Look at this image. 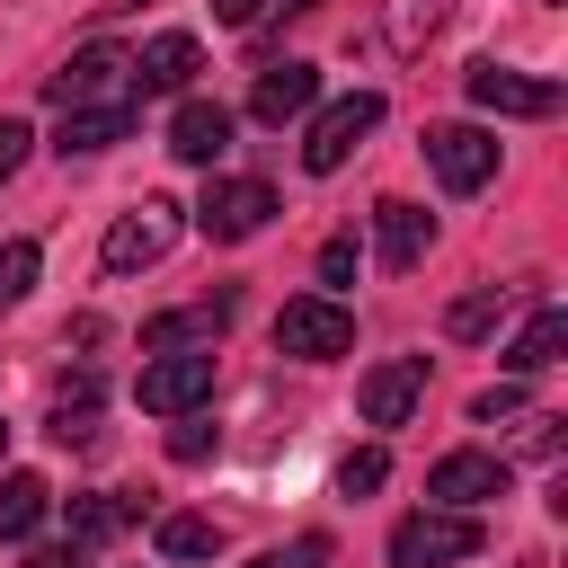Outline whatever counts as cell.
<instances>
[{"instance_id": "6da1fadb", "label": "cell", "mask_w": 568, "mask_h": 568, "mask_svg": "<svg viewBox=\"0 0 568 568\" xmlns=\"http://www.w3.org/2000/svg\"><path fill=\"white\" fill-rule=\"evenodd\" d=\"M479 515L470 506H426V515H399L390 524V568H453V559H479Z\"/></svg>"}, {"instance_id": "7a4b0ae2", "label": "cell", "mask_w": 568, "mask_h": 568, "mask_svg": "<svg viewBox=\"0 0 568 568\" xmlns=\"http://www.w3.org/2000/svg\"><path fill=\"white\" fill-rule=\"evenodd\" d=\"M355 346V311L337 293H293L275 311V355H302V364H337Z\"/></svg>"}, {"instance_id": "3957f363", "label": "cell", "mask_w": 568, "mask_h": 568, "mask_svg": "<svg viewBox=\"0 0 568 568\" xmlns=\"http://www.w3.org/2000/svg\"><path fill=\"white\" fill-rule=\"evenodd\" d=\"M266 222H275V186H266V178H204L195 231H204L213 248H240V240H257Z\"/></svg>"}, {"instance_id": "277c9868", "label": "cell", "mask_w": 568, "mask_h": 568, "mask_svg": "<svg viewBox=\"0 0 568 568\" xmlns=\"http://www.w3.org/2000/svg\"><path fill=\"white\" fill-rule=\"evenodd\" d=\"M373 124H382V89H346V98H328V106L311 115V133H302V169H311V178L346 169L355 142H364Z\"/></svg>"}, {"instance_id": "5b68a950", "label": "cell", "mask_w": 568, "mask_h": 568, "mask_svg": "<svg viewBox=\"0 0 568 568\" xmlns=\"http://www.w3.org/2000/svg\"><path fill=\"white\" fill-rule=\"evenodd\" d=\"M426 169L444 195H479L497 178V133L488 124H426Z\"/></svg>"}, {"instance_id": "8992f818", "label": "cell", "mask_w": 568, "mask_h": 568, "mask_svg": "<svg viewBox=\"0 0 568 568\" xmlns=\"http://www.w3.org/2000/svg\"><path fill=\"white\" fill-rule=\"evenodd\" d=\"M169 240H178V204H160V195H142L133 213H115V222H106V240H98V266H106V275H133V266H160V257H169Z\"/></svg>"}, {"instance_id": "52a82bcc", "label": "cell", "mask_w": 568, "mask_h": 568, "mask_svg": "<svg viewBox=\"0 0 568 568\" xmlns=\"http://www.w3.org/2000/svg\"><path fill=\"white\" fill-rule=\"evenodd\" d=\"M213 399V346H169L142 364V408L151 417H186Z\"/></svg>"}, {"instance_id": "ba28073f", "label": "cell", "mask_w": 568, "mask_h": 568, "mask_svg": "<svg viewBox=\"0 0 568 568\" xmlns=\"http://www.w3.org/2000/svg\"><path fill=\"white\" fill-rule=\"evenodd\" d=\"M44 98H53V106H106V98H133V53H115V44H80V53L44 80Z\"/></svg>"}, {"instance_id": "9c48e42d", "label": "cell", "mask_w": 568, "mask_h": 568, "mask_svg": "<svg viewBox=\"0 0 568 568\" xmlns=\"http://www.w3.org/2000/svg\"><path fill=\"white\" fill-rule=\"evenodd\" d=\"M426 399V355H390V364H373L364 382H355V408H364V426H408V408Z\"/></svg>"}, {"instance_id": "30bf717a", "label": "cell", "mask_w": 568, "mask_h": 568, "mask_svg": "<svg viewBox=\"0 0 568 568\" xmlns=\"http://www.w3.org/2000/svg\"><path fill=\"white\" fill-rule=\"evenodd\" d=\"M470 106H488V115H559V80H532V71H506V62H479L470 71Z\"/></svg>"}, {"instance_id": "8fae6325", "label": "cell", "mask_w": 568, "mask_h": 568, "mask_svg": "<svg viewBox=\"0 0 568 568\" xmlns=\"http://www.w3.org/2000/svg\"><path fill=\"white\" fill-rule=\"evenodd\" d=\"M515 488V470L497 462V453H444L435 470H426V497L435 506H488V497H506Z\"/></svg>"}, {"instance_id": "7c38bea8", "label": "cell", "mask_w": 568, "mask_h": 568, "mask_svg": "<svg viewBox=\"0 0 568 568\" xmlns=\"http://www.w3.org/2000/svg\"><path fill=\"white\" fill-rule=\"evenodd\" d=\"M142 124V98H106V106H62V133H53V151L62 160H89V151H115L124 133Z\"/></svg>"}, {"instance_id": "4fadbf2b", "label": "cell", "mask_w": 568, "mask_h": 568, "mask_svg": "<svg viewBox=\"0 0 568 568\" xmlns=\"http://www.w3.org/2000/svg\"><path fill=\"white\" fill-rule=\"evenodd\" d=\"M231 311H240V293H213V302L160 311V320H142V355H169V346H213V337L231 328Z\"/></svg>"}, {"instance_id": "5bb4252c", "label": "cell", "mask_w": 568, "mask_h": 568, "mask_svg": "<svg viewBox=\"0 0 568 568\" xmlns=\"http://www.w3.org/2000/svg\"><path fill=\"white\" fill-rule=\"evenodd\" d=\"M311 98H320V71L311 62H266L257 89H248V115L257 124H293V115H311Z\"/></svg>"}, {"instance_id": "9a60e30c", "label": "cell", "mask_w": 568, "mask_h": 568, "mask_svg": "<svg viewBox=\"0 0 568 568\" xmlns=\"http://www.w3.org/2000/svg\"><path fill=\"white\" fill-rule=\"evenodd\" d=\"M169 151H178L186 169H213V160L231 151V106H213V98H186V106L169 115Z\"/></svg>"}, {"instance_id": "2e32d148", "label": "cell", "mask_w": 568, "mask_h": 568, "mask_svg": "<svg viewBox=\"0 0 568 568\" xmlns=\"http://www.w3.org/2000/svg\"><path fill=\"white\" fill-rule=\"evenodd\" d=\"M195 62H204V53H195V36H178V27H169V36H151V44L133 53V98L186 89V80H195Z\"/></svg>"}, {"instance_id": "e0dca14e", "label": "cell", "mask_w": 568, "mask_h": 568, "mask_svg": "<svg viewBox=\"0 0 568 568\" xmlns=\"http://www.w3.org/2000/svg\"><path fill=\"white\" fill-rule=\"evenodd\" d=\"M373 231H382V266L408 275L426 248H435V213L426 204H373Z\"/></svg>"}, {"instance_id": "ac0fdd59", "label": "cell", "mask_w": 568, "mask_h": 568, "mask_svg": "<svg viewBox=\"0 0 568 568\" xmlns=\"http://www.w3.org/2000/svg\"><path fill=\"white\" fill-rule=\"evenodd\" d=\"M98 399H106V382H98V373H71V382L53 390L44 435H53V444H98Z\"/></svg>"}, {"instance_id": "d6986e66", "label": "cell", "mask_w": 568, "mask_h": 568, "mask_svg": "<svg viewBox=\"0 0 568 568\" xmlns=\"http://www.w3.org/2000/svg\"><path fill=\"white\" fill-rule=\"evenodd\" d=\"M44 506H53V488H44L36 470H9V479H0V550H18V541H36V524H44Z\"/></svg>"}, {"instance_id": "ffe728a7", "label": "cell", "mask_w": 568, "mask_h": 568, "mask_svg": "<svg viewBox=\"0 0 568 568\" xmlns=\"http://www.w3.org/2000/svg\"><path fill=\"white\" fill-rule=\"evenodd\" d=\"M559 346H568V311L550 302V311H532V320L515 328V346H506V364H515V373H550V364H559Z\"/></svg>"}, {"instance_id": "44dd1931", "label": "cell", "mask_w": 568, "mask_h": 568, "mask_svg": "<svg viewBox=\"0 0 568 568\" xmlns=\"http://www.w3.org/2000/svg\"><path fill=\"white\" fill-rule=\"evenodd\" d=\"M444 18H453V0H390L382 9V36H390V53H426L444 36Z\"/></svg>"}, {"instance_id": "7402d4cb", "label": "cell", "mask_w": 568, "mask_h": 568, "mask_svg": "<svg viewBox=\"0 0 568 568\" xmlns=\"http://www.w3.org/2000/svg\"><path fill=\"white\" fill-rule=\"evenodd\" d=\"M124 515H133L124 497H106V488H89V497H71V541H80V550H98L106 532H124Z\"/></svg>"}, {"instance_id": "603a6c76", "label": "cell", "mask_w": 568, "mask_h": 568, "mask_svg": "<svg viewBox=\"0 0 568 568\" xmlns=\"http://www.w3.org/2000/svg\"><path fill=\"white\" fill-rule=\"evenodd\" d=\"M213 550H222L213 515H160V559H213Z\"/></svg>"}, {"instance_id": "cb8c5ba5", "label": "cell", "mask_w": 568, "mask_h": 568, "mask_svg": "<svg viewBox=\"0 0 568 568\" xmlns=\"http://www.w3.org/2000/svg\"><path fill=\"white\" fill-rule=\"evenodd\" d=\"M497 311H506V284H470V293L444 311V337H488V328H497Z\"/></svg>"}, {"instance_id": "d4e9b609", "label": "cell", "mask_w": 568, "mask_h": 568, "mask_svg": "<svg viewBox=\"0 0 568 568\" xmlns=\"http://www.w3.org/2000/svg\"><path fill=\"white\" fill-rule=\"evenodd\" d=\"M36 240H0V311H18L27 302V284H36Z\"/></svg>"}, {"instance_id": "484cf974", "label": "cell", "mask_w": 568, "mask_h": 568, "mask_svg": "<svg viewBox=\"0 0 568 568\" xmlns=\"http://www.w3.org/2000/svg\"><path fill=\"white\" fill-rule=\"evenodd\" d=\"M382 479H390V453H382V444H364V453L337 462V497H373Z\"/></svg>"}, {"instance_id": "4316f807", "label": "cell", "mask_w": 568, "mask_h": 568, "mask_svg": "<svg viewBox=\"0 0 568 568\" xmlns=\"http://www.w3.org/2000/svg\"><path fill=\"white\" fill-rule=\"evenodd\" d=\"M248 568H328V532H293L284 550H257Z\"/></svg>"}, {"instance_id": "83f0119b", "label": "cell", "mask_w": 568, "mask_h": 568, "mask_svg": "<svg viewBox=\"0 0 568 568\" xmlns=\"http://www.w3.org/2000/svg\"><path fill=\"white\" fill-rule=\"evenodd\" d=\"M213 444H222V435H213V426H204L195 408H186V417L169 426V462H213Z\"/></svg>"}, {"instance_id": "f1b7e54d", "label": "cell", "mask_w": 568, "mask_h": 568, "mask_svg": "<svg viewBox=\"0 0 568 568\" xmlns=\"http://www.w3.org/2000/svg\"><path fill=\"white\" fill-rule=\"evenodd\" d=\"M470 417H479V426H497V417H524V382H497V390H479V399H470Z\"/></svg>"}, {"instance_id": "f546056e", "label": "cell", "mask_w": 568, "mask_h": 568, "mask_svg": "<svg viewBox=\"0 0 568 568\" xmlns=\"http://www.w3.org/2000/svg\"><path fill=\"white\" fill-rule=\"evenodd\" d=\"M27 142H36V133H27L18 115H0V186L18 178V160H27Z\"/></svg>"}, {"instance_id": "4dcf8cb0", "label": "cell", "mask_w": 568, "mask_h": 568, "mask_svg": "<svg viewBox=\"0 0 568 568\" xmlns=\"http://www.w3.org/2000/svg\"><path fill=\"white\" fill-rule=\"evenodd\" d=\"M320 284H355V240H328L320 248Z\"/></svg>"}, {"instance_id": "1f68e13d", "label": "cell", "mask_w": 568, "mask_h": 568, "mask_svg": "<svg viewBox=\"0 0 568 568\" xmlns=\"http://www.w3.org/2000/svg\"><path fill=\"white\" fill-rule=\"evenodd\" d=\"M27 568H89V550L80 541H44V550H27Z\"/></svg>"}, {"instance_id": "d6a6232c", "label": "cell", "mask_w": 568, "mask_h": 568, "mask_svg": "<svg viewBox=\"0 0 568 568\" xmlns=\"http://www.w3.org/2000/svg\"><path fill=\"white\" fill-rule=\"evenodd\" d=\"M257 9H266V0H213V18H222V27H257Z\"/></svg>"}, {"instance_id": "836d02e7", "label": "cell", "mask_w": 568, "mask_h": 568, "mask_svg": "<svg viewBox=\"0 0 568 568\" xmlns=\"http://www.w3.org/2000/svg\"><path fill=\"white\" fill-rule=\"evenodd\" d=\"M302 9H320V0H266L257 18H302Z\"/></svg>"}, {"instance_id": "e575fe53", "label": "cell", "mask_w": 568, "mask_h": 568, "mask_svg": "<svg viewBox=\"0 0 568 568\" xmlns=\"http://www.w3.org/2000/svg\"><path fill=\"white\" fill-rule=\"evenodd\" d=\"M0 453H9V426H0Z\"/></svg>"}]
</instances>
